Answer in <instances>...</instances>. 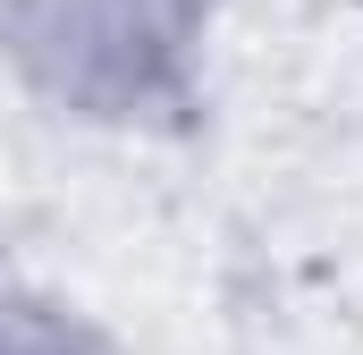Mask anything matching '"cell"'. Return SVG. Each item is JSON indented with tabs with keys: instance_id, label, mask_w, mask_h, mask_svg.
Returning <instances> with one entry per match:
<instances>
[{
	"instance_id": "6da1fadb",
	"label": "cell",
	"mask_w": 363,
	"mask_h": 355,
	"mask_svg": "<svg viewBox=\"0 0 363 355\" xmlns=\"http://www.w3.org/2000/svg\"><path fill=\"white\" fill-rule=\"evenodd\" d=\"M0 68L85 127H186L203 102V0H0Z\"/></svg>"
},
{
	"instance_id": "7a4b0ae2",
	"label": "cell",
	"mask_w": 363,
	"mask_h": 355,
	"mask_svg": "<svg viewBox=\"0 0 363 355\" xmlns=\"http://www.w3.org/2000/svg\"><path fill=\"white\" fill-rule=\"evenodd\" d=\"M0 355H110V347H101V330L77 305L0 279Z\"/></svg>"
}]
</instances>
